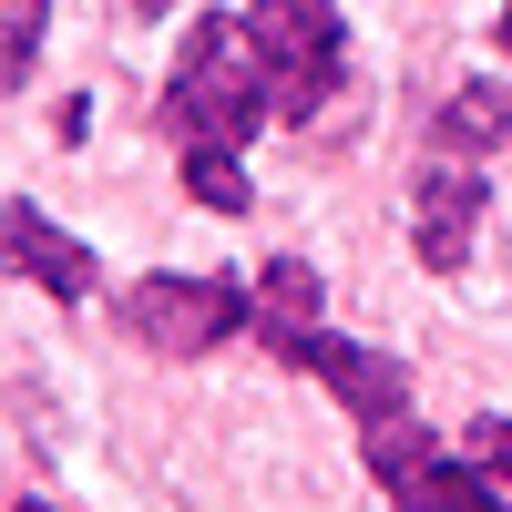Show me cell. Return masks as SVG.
<instances>
[{"instance_id": "cell-9", "label": "cell", "mask_w": 512, "mask_h": 512, "mask_svg": "<svg viewBox=\"0 0 512 512\" xmlns=\"http://www.w3.org/2000/svg\"><path fill=\"white\" fill-rule=\"evenodd\" d=\"M41 21H52V0H0V93H21V82H31Z\"/></svg>"}, {"instance_id": "cell-10", "label": "cell", "mask_w": 512, "mask_h": 512, "mask_svg": "<svg viewBox=\"0 0 512 512\" xmlns=\"http://www.w3.org/2000/svg\"><path fill=\"white\" fill-rule=\"evenodd\" d=\"M472 461L512 492V410H482V420H472Z\"/></svg>"}, {"instance_id": "cell-7", "label": "cell", "mask_w": 512, "mask_h": 512, "mask_svg": "<svg viewBox=\"0 0 512 512\" xmlns=\"http://www.w3.org/2000/svg\"><path fill=\"white\" fill-rule=\"evenodd\" d=\"M0 277H31L41 297H62V308H82V297L103 287V267H93V246H82L72 226H52L31 195H11L0 185Z\"/></svg>"}, {"instance_id": "cell-6", "label": "cell", "mask_w": 512, "mask_h": 512, "mask_svg": "<svg viewBox=\"0 0 512 512\" xmlns=\"http://www.w3.org/2000/svg\"><path fill=\"white\" fill-rule=\"evenodd\" d=\"M482 216H492V185L472 175V164L431 154V164H420V185H410V256H420L431 277L472 267V236H482Z\"/></svg>"}, {"instance_id": "cell-2", "label": "cell", "mask_w": 512, "mask_h": 512, "mask_svg": "<svg viewBox=\"0 0 512 512\" xmlns=\"http://www.w3.org/2000/svg\"><path fill=\"white\" fill-rule=\"evenodd\" d=\"M256 328H267V349H277L287 369H308L359 431L410 420V359L359 349V338H338V328L318 318V267H308V256H267V267H256Z\"/></svg>"}, {"instance_id": "cell-13", "label": "cell", "mask_w": 512, "mask_h": 512, "mask_svg": "<svg viewBox=\"0 0 512 512\" xmlns=\"http://www.w3.org/2000/svg\"><path fill=\"white\" fill-rule=\"evenodd\" d=\"M492 41H502V52H512V0H502V21H492Z\"/></svg>"}, {"instance_id": "cell-8", "label": "cell", "mask_w": 512, "mask_h": 512, "mask_svg": "<svg viewBox=\"0 0 512 512\" xmlns=\"http://www.w3.org/2000/svg\"><path fill=\"white\" fill-rule=\"evenodd\" d=\"M431 154H451V164L512 154V93L502 82H451V103L431 113Z\"/></svg>"}, {"instance_id": "cell-4", "label": "cell", "mask_w": 512, "mask_h": 512, "mask_svg": "<svg viewBox=\"0 0 512 512\" xmlns=\"http://www.w3.org/2000/svg\"><path fill=\"white\" fill-rule=\"evenodd\" d=\"M246 318H256V287L236 277H134L113 297V328L154 359H205L226 338H246Z\"/></svg>"}, {"instance_id": "cell-1", "label": "cell", "mask_w": 512, "mask_h": 512, "mask_svg": "<svg viewBox=\"0 0 512 512\" xmlns=\"http://www.w3.org/2000/svg\"><path fill=\"white\" fill-rule=\"evenodd\" d=\"M154 123L175 144V164H185V195L216 205V216H246V144L277 123V82H267V52H256L246 11H205L185 31Z\"/></svg>"}, {"instance_id": "cell-12", "label": "cell", "mask_w": 512, "mask_h": 512, "mask_svg": "<svg viewBox=\"0 0 512 512\" xmlns=\"http://www.w3.org/2000/svg\"><path fill=\"white\" fill-rule=\"evenodd\" d=\"M134 11H144V21H164V11H185V0H134Z\"/></svg>"}, {"instance_id": "cell-11", "label": "cell", "mask_w": 512, "mask_h": 512, "mask_svg": "<svg viewBox=\"0 0 512 512\" xmlns=\"http://www.w3.org/2000/svg\"><path fill=\"white\" fill-rule=\"evenodd\" d=\"M0 512H62V502H41V492H11V502H0Z\"/></svg>"}, {"instance_id": "cell-5", "label": "cell", "mask_w": 512, "mask_h": 512, "mask_svg": "<svg viewBox=\"0 0 512 512\" xmlns=\"http://www.w3.org/2000/svg\"><path fill=\"white\" fill-rule=\"evenodd\" d=\"M359 451H369V482L400 512H512V492L482 472V461L472 451L451 461L420 420H379V431H359Z\"/></svg>"}, {"instance_id": "cell-3", "label": "cell", "mask_w": 512, "mask_h": 512, "mask_svg": "<svg viewBox=\"0 0 512 512\" xmlns=\"http://www.w3.org/2000/svg\"><path fill=\"white\" fill-rule=\"evenodd\" d=\"M246 21H256V52H267V82H277V123H318L349 82L338 0H246Z\"/></svg>"}]
</instances>
